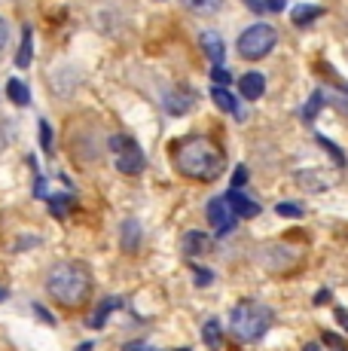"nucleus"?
<instances>
[{"label": "nucleus", "instance_id": "obj_1", "mask_svg": "<svg viewBox=\"0 0 348 351\" xmlns=\"http://www.w3.org/2000/svg\"><path fill=\"white\" fill-rule=\"evenodd\" d=\"M171 156H174V165H177L180 174H186V178H192V180H202V184L217 180L220 171H223V153H220V147H214L208 138L177 141Z\"/></svg>", "mask_w": 348, "mask_h": 351}, {"label": "nucleus", "instance_id": "obj_2", "mask_svg": "<svg viewBox=\"0 0 348 351\" xmlns=\"http://www.w3.org/2000/svg\"><path fill=\"white\" fill-rule=\"evenodd\" d=\"M49 296L64 308H79L92 296V275L79 263H58L46 278Z\"/></svg>", "mask_w": 348, "mask_h": 351}, {"label": "nucleus", "instance_id": "obj_3", "mask_svg": "<svg viewBox=\"0 0 348 351\" xmlns=\"http://www.w3.org/2000/svg\"><path fill=\"white\" fill-rule=\"evenodd\" d=\"M272 327V308L263 306V302H238L229 315V330L236 339L242 342H257L266 336V330Z\"/></svg>", "mask_w": 348, "mask_h": 351}, {"label": "nucleus", "instance_id": "obj_4", "mask_svg": "<svg viewBox=\"0 0 348 351\" xmlns=\"http://www.w3.org/2000/svg\"><path fill=\"white\" fill-rule=\"evenodd\" d=\"M278 43V31L272 25H251L242 37H238V56L247 58V62H260L266 58Z\"/></svg>", "mask_w": 348, "mask_h": 351}, {"label": "nucleus", "instance_id": "obj_5", "mask_svg": "<svg viewBox=\"0 0 348 351\" xmlns=\"http://www.w3.org/2000/svg\"><path fill=\"white\" fill-rule=\"evenodd\" d=\"M110 150H113V156H116V168L123 174H140L144 171L147 159L129 134H116V138H110Z\"/></svg>", "mask_w": 348, "mask_h": 351}, {"label": "nucleus", "instance_id": "obj_6", "mask_svg": "<svg viewBox=\"0 0 348 351\" xmlns=\"http://www.w3.org/2000/svg\"><path fill=\"white\" fill-rule=\"evenodd\" d=\"M208 220H211V226L217 229V235L232 232V226H236V211L229 208L226 195H217V199L208 202Z\"/></svg>", "mask_w": 348, "mask_h": 351}, {"label": "nucleus", "instance_id": "obj_7", "mask_svg": "<svg viewBox=\"0 0 348 351\" xmlns=\"http://www.w3.org/2000/svg\"><path fill=\"white\" fill-rule=\"evenodd\" d=\"M162 104H165V113H169V117H184V113L196 104V92H192L190 86H177V89H171L169 95H165Z\"/></svg>", "mask_w": 348, "mask_h": 351}, {"label": "nucleus", "instance_id": "obj_8", "mask_svg": "<svg viewBox=\"0 0 348 351\" xmlns=\"http://www.w3.org/2000/svg\"><path fill=\"white\" fill-rule=\"evenodd\" d=\"M226 202H229V208L236 211V217H257L260 214V205L253 199H247V195L242 193V190H229L226 193Z\"/></svg>", "mask_w": 348, "mask_h": 351}, {"label": "nucleus", "instance_id": "obj_9", "mask_svg": "<svg viewBox=\"0 0 348 351\" xmlns=\"http://www.w3.org/2000/svg\"><path fill=\"white\" fill-rule=\"evenodd\" d=\"M199 43H202V49L208 52V58H211L214 64H223V58H226V46H223V37H220V34L205 31L202 37H199Z\"/></svg>", "mask_w": 348, "mask_h": 351}, {"label": "nucleus", "instance_id": "obj_10", "mask_svg": "<svg viewBox=\"0 0 348 351\" xmlns=\"http://www.w3.org/2000/svg\"><path fill=\"white\" fill-rule=\"evenodd\" d=\"M184 251L190 254V256H199V254H208L211 251V241H208V235L205 232H186L184 235Z\"/></svg>", "mask_w": 348, "mask_h": 351}, {"label": "nucleus", "instance_id": "obj_11", "mask_svg": "<svg viewBox=\"0 0 348 351\" xmlns=\"http://www.w3.org/2000/svg\"><path fill=\"white\" fill-rule=\"evenodd\" d=\"M238 86H242V95H245L247 101H257V98L266 92V80L260 77V73H245Z\"/></svg>", "mask_w": 348, "mask_h": 351}, {"label": "nucleus", "instance_id": "obj_12", "mask_svg": "<svg viewBox=\"0 0 348 351\" xmlns=\"http://www.w3.org/2000/svg\"><path fill=\"white\" fill-rule=\"evenodd\" d=\"M211 98H214V104H217L223 113H232V117L242 119V110H238V101L232 98L229 92L223 89V86H214V89H211Z\"/></svg>", "mask_w": 348, "mask_h": 351}, {"label": "nucleus", "instance_id": "obj_13", "mask_svg": "<svg viewBox=\"0 0 348 351\" xmlns=\"http://www.w3.org/2000/svg\"><path fill=\"white\" fill-rule=\"evenodd\" d=\"M31 58H34V34H31V28L22 31V46H18V56H16V67H28Z\"/></svg>", "mask_w": 348, "mask_h": 351}, {"label": "nucleus", "instance_id": "obj_14", "mask_svg": "<svg viewBox=\"0 0 348 351\" xmlns=\"http://www.w3.org/2000/svg\"><path fill=\"white\" fill-rule=\"evenodd\" d=\"M140 245V226L135 223V220H125L123 223V251L135 254Z\"/></svg>", "mask_w": 348, "mask_h": 351}, {"label": "nucleus", "instance_id": "obj_15", "mask_svg": "<svg viewBox=\"0 0 348 351\" xmlns=\"http://www.w3.org/2000/svg\"><path fill=\"white\" fill-rule=\"evenodd\" d=\"M180 3H184L186 10L199 12V16H211V12H217L220 6H223V0H180Z\"/></svg>", "mask_w": 348, "mask_h": 351}, {"label": "nucleus", "instance_id": "obj_16", "mask_svg": "<svg viewBox=\"0 0 348 351\" xmlns=\"http://www.w3.org/2000/svg\"><path fill=\"white\" fill-rule=\"evenodd\" d=\"M6 95L16 101L18 107H25L31 101V92H28V86H25L22 80H10V83H6Z\"/></svg>", "mask_w": 348, "mask_h": 351}, {"label": "nucleus", "instance_id": "obj_17", "mask_svg": "<svg viewBox=\"0 0 348 351\" xmlns=\"http://www.w3.org/2000/svg\"><path fill=\"white\" fill-rule=\"evenodd\" d=\"M119 306H123V302H119V300H104L101 306H98V312L89 318V327H92V330H98V327H101V324H104L107 318H110V312H113V308H119Z\"/></svg>", "mask_w": 348, "mask_h": 351}, {"label": "nucleus", "instance_id": "obj_18", "mask_svg": "<svg viewBox=\"0 0 348 351\" xmlns=\"http://www.w3.org/2000/svg\"><path fill=\"white\" fill-rule=\"evenodd\" d=\"M290 16H293V22H297V25H309L312 19L324 16V10H321V6H293Z\"/></svg>", "mask_w": 348, "mask_h": 351}, {"label": "nucleus", "instance_id": "obj_19", "mask_svg": "<svg viewBox=\"0 0 348 351\" xmlns=\"http://www.w3.org/2000/svg\"><path fill=\"white\" fill-rule=\"evenodd\" d=\"M324 101H327V98H324V92H321V89L309 98V104L303 107V119H306V123H314V117H318V110L324 107Z\"/></svg>", "mask_w": 348, "mask_h": 351}, {"label": "nucleus", "instance_id": "obj_20", "mask_svg": "<svg viewBox=\"0 0 348 351\" xmlns=\"http://www.w3.org/2000/svg\"><path fill=\"white\" fill-rule=\"evenodd\" d=\"M314 141H318V147H324V150L330 153V156H333V162H336V165H345V153L339 150V147L333 144L330 138H324V134H318V138H314Z\"/></svg>", "mask_w": 348, "mask_h": 351}, {"label": "nucleus", "instance_id": "obj_21", "mask_svg": "<svg viewBox=\"0 0 348 351\" xmlns=\"http://www.w3.org/2000/svg\"><path fill=\"white\" fill-rule=\"evenodd\" d=\"M205 346H208L211 351L220 348V324H217V321H208V324H205Z\"/></svg>", "mask_w": 348, "mask_h": 351}, {"label": "nucleus", "instance_id": "obj_22", "mask_svg": "<svg viewBox=\"0 0 348 351\" xmlns=\"http://www.w3.org/2000/svg\"><path fill=\"white\" fill-rule=\"evenodd\" d=\"M49 208L55 217H68V208H71V195H52L49 199Z\"/></svg>", "mask_w": 348, "mask_h": 351}, {"label": "nucleus", "instance_id": "obj_23", "mask_svg": "<svg viewBox=\"0 0 348 351\" xmlns=\"http://www.w3.org/2000/svg\"><path fill=\"white\" fill-rule=\"evenodd\" d=\"M275 211L281 217H303V205H297V202H281Z\"/></svg>", "mask_w": 348, "mask_h": 351}, {"label": "nucleus", "instance_id": "obj_24", "mask_svg": "<svg viewBox=\"0 0 348 351\" xmlns=\"http://www.w3.org/2000/svg\"><path fill=\"white\" fill-rule=\"evenodd\" d=\"M211 80H214V86H223V89H226V86H229L232 83V73L229 71H226V67H211Z\"/></svg>", "mask_w": 348, "mask_h": 351}, {"label": "nucleus", "instance_id": "obj_25", "mask_svg": "<svg viewBox=\"0 0 348 351\" xmlns=\"http://www.w3.org/2000/svg\"><path fill=\"white\" fill-rule=\"evenodd\" d=\"M40 144H43L46 153H52V132H49V123H40Z\"/></svg>", "mask_w": 348, "mask_h": 351}, {"label": "nucleus", "instance_id": "obj_26", "mask_svg": "<svg viewBox=\"0 0 348 351\" xmlns=\"http://www.w3.org/2000/svg\"><path fill=\"white\" fill-rule=\"evenodd\" d=\"M247 180V165H238L236 168V174H232V190H238V186H242Z\"/></svg>", "mask_w": 348, "mask_h": 351}, {"label": "nucleus", "instance_id": "obj_27", "mask_svg": "<svg viewBox=\"0 0 348 351\" xmlns=\"http://www.w3.org/2000/svg\"><path fill=\"white\" fill-rule=\"evenodd\" d=\"M324 342L330 346V351H345V346H343V342H339L333 333H324Z\"/></svg>", "mask_w": 348, "mask_h": 351}, {"label": "nucleus", "instance_id": "obj_28", "mask_svg": "<svg viewBox=\"0 0 348 351\" xmlns=\"http://www.w3.org/2000/svg\"><path fill=\"white\" fill-rule=\"evenodd\" d=\"M196 285H211V272H205V269H196Z\"/></svg>", "mask_w": 348, "mask_h": 351}, {"label": "nucleus", "instance_id": "obj_29", "mask_svg": "<svg viewBox=\"0 0 348 351\" xmlns=\"http://www.w3.org/2000/svg\"><path fill=\"white\" fill-rule=\"evenodd\" d=\"M123 351H153V348L147 346V342H129V346H125Z\"/></svg>", "mask_w": 348, "mask_h": 351}, {"label": "nucleus", "instance_id": "obj_30", "mask_svg": "<svg viewBox=\"0 0 348 351\" xmlns=\"http://www.w3.org/2000/svg\"><path fill=\"white\" fill-rule=\"evenodd\" d=\"M6 37H10V28H6V22L0 19V52H3V46H6Z\"/></svg>", "mask_w": 348, "mask_h": 351}, {"label": "nucleus", "instance_id": "obj_31", "mask_svg": "<svg viewBox=\"0 0 348 351\" xmlns=\"http://www.w3.org/2000/svg\"><path fill=\"white\" fill-rule=\"evenodd\" d=\"M266 10H272V12H281V10H284V0H266Z\"/></svg>", "mask_w": 348, "mask_h": 351}, {"label": "nucleus", "instance_id": "obj_32", "mask_svg": "<svg viewBox=\"0 0 348 351\" xmlns=\"http://www.w3.org/2000/svg\"><path fill=\"white\" fill-rule=\"evenodd\" d=\"M245 3H247V6H251V10H253V12H263V10H266V3H260V0H245Z\"/></svg>", "mask_w": 348, "mask_h": 351}, {"label": "nucleus", "instance_id": "obj_33", "mask_svg": "<svg viewBox=\"0 0 348 351\" xmlns=\"http://www.w3.org/2000/svg\"><path fill=\"white\" fill-rule=\"evenodd\" d=\"M336 318H339V324H343V327L348 330V312H345V308H336Z\"/></svg>", "mask_w": 348, "mask_h": 351}, {"label": "nucleus", "instance_id": "obj_34", "mask_svg": "<svg viewBox=\"0 0 348 351\" xmlns=\"http://www.w3.org/2000/svg\"><path fill=\"white\" fill-rule=\"evenodd\" d=\"M327 300H330V293H327V290H321V293L314 296V302H318V306H321V302H327Z\"/></svg>", "mask_w": 348, "mask_h": 351}, {"label": "nucleus", "instance_id": "obj_35", "mask_svg": "<svg viewBox=\"0 0 348 351\" xmlns=\"http://www.w3.org/2000/svg\"><path fill=\"white\" fill-rule=\"evenodd\" d=\"M77 351H92V342H83V346H79Z\"/></svg>", "mask_w": 348, "mask_h": 351}, {"label": "nucleus", "instance_id": "obj_36", "mask_svg": "<svg viewBox=\"0 0 348 351\" xmlns=\"http://www.w3.org/2000/svg\"><path fill=\"white\" fill-rule=\"evenodd\" d=\"M303 351H321V348H318V346H314V342H312V346H306Z\"/></svg>", "mask_w": 348, "mask_h": 351}, {"label": "nucleus", "instance_id": "obj_37", "mask_svg": "<svg viewBox=\"0 0 348 351\" xmlns=\"http://www.w3.org/2000/svg\"><path fill=\"white\" fill-rule=\"evenodd\" d=\"M0 296H6V293H3V290H0Z\"/></svg>", "mask_w": 348, "mask_h": 351}, {"label": "nucleus", "instance_id": "obj_38", "mask_svg": "<svg viewBox=\"0 0 348 351\" xmlns=\"http://www.w3.org/2000/svg\"><path fill=\"white\" fill-rule=\"evenodd\" d=\"M184 351H186V348H184Z\"/></svg>", "mask_w": 348, "mask_h": 351}]
</instances>
